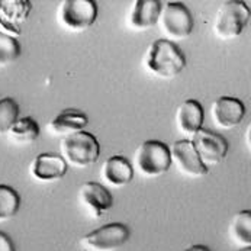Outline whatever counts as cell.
<instances>
[{
    "instance_id": "20",
    "label": "cell",
    "mask_w": 251,
    "mask_h": 251,
    "mask_svg": "<svg viewBox=\"0 0 251 251\" xmlns=\"http://www.w3.org/2000/svg\"><path fill=\"white\" fill-rule=\"evenodd\" d=\"M21 208V195L16 189L0 184V222L15 218Z\"/></svg>"
},
{
    "instance_id": "4",
    "label": "cell",
    "mask_w": 251,
    "mask_h": 251,
    "mask_svg": "<svg viewBox=\"0 0 251 251\" xmlns=\"http://www.w3.org/2000/svg\"><path fill=\"white\" fill-rule=\"evenodd\" d=\"M60 152L67 166L86 169L98 161L100 155V145L95 135L81 131L63 138L60 144Z\"/></svg>"
},
{
    "instance_id": "6",
    "label": "cell",
    "mask_w": 251,
    "mask_h": 251,
    "mask_svg": "<svg viewBox=\"0 0 251 251\" xmlns=\"http://www.w3.org/2000/svg\"><path fill=\"white\" fill-rule=\"evenodd\" d=\"M58 24L69 32H83L98 19V3L93 0H63L57 12Z\"/></svg>"
},
{
    "instance_id": "23",
    "label": "cell",
    "mask_w": 251,
    "mask_h": 251,
    "mask_svg": "<svg viewBox=\"0 0 251 251\" xmlns=\"http://www.w3.org/2000/svg\"><path fill=\"white\" fill-rule=\"evenodd\" d=\"M0 251H16L13 240L3 231H0Z\"/></svg>"
},
{
    "instance_id": "16",
    "label": "cell",
    "mask_w": 251,
    "mask_h": 251,
    "mask_svg": "<svg viewBox=\"0 0 251 251\" xmlns=\"http://www.w3.org/2000/svg\"><path fill=\"white\" fill-rule=\"evenodd\" d=\"M163 3L158 0H135L129 10V26L134 31L144 32L157 25Z\"/></svg>"
},
{
    "instance_id": "25",
    "label": "cell",
    "mask_w": 251,
    "mask_h": 251,
    "mask_svg": "<svg viewBox=\"0 0 251 251\" xmlns=\"http://www.w3.org/2000/svg\"><path fill=\"white\" fill-rule=\"evenodd\" d=\"M247 147L250 148V126L247 128Z\"/></svg>"
},
{
    "instance_id": "7",
    "label": "cell",
    "mask_w": 251,
    "mask_h": 251,
    "mask_svg": "<svg viewBox=\"0 0 251 251\" xmlns=\"http://www.w3.org/2000/svg\"><path fill=\"white\" fill-rule=\"evenodd\" d=\"M131 238V229L126 224L110 222L96 228L80 238V247L84 251H116Z\"/></svg>"
},
{
    "instance_id": "18",
    "label": "cell",
    "mask_w": 251,
    "mask_h": 251,
    "mask_svg": "<svg viewBox=\"0 0 251 251\" xmlns=\"http://www.w3.org/2000/svg\"><path fill=\"white\" fill-rule=\"evenodd\" d=\"M7 140L15 145H28L38 140L39 125L34 118H18L6 132Z\"/></svg>"
},
{
    "instance_id": "5",
    "label": "cell",
    "mask_w": 251,
    "mask_h": 251,
    "mask_svg": "<svg viewBox=\"0 0 251 251\" xmlns=\"http://www.w3.org/2000/svg\"><path fill=\"white\" fill-rule=\"evenodd\" d=\"M157 25L164 39L176 44L190 36L193 31V16L184 3L167 1L161 7Z\"/></svg>"
},
{
    "instance_id": "8",
    "label": "cell",
    "mask_w": 251,
    "mask_h": 251,
    "mask_svg": "<svg viewBox=\"0 0 251 251\" xmlns=\"http://www.w3.org/2000/svg\"><path fill=\"white\" fill-rule=\"evenodd\" d=\"M189 141L193 145L201 161L208 169L219 164L226 157V152H228L226 140L222 135L215 134L209 129L201 128Z\"/></svg>"
},
{
    "instance_id": "1",
    "label": "cell",
    "mask_w": 251,
    "mask_h": 251,
    "mask_svg": "<svg viewBox=\"0 0 251 251\" xmlns=\"http://www.w3.org/2000/svg\"><path fill=\"white\" fill-rule=\"evenodd\" d=\"M186 63V57L179 45L164 38L155 39L147 48L143 58L145 70L163 80L177 77L184 70Z\"/></svg>"
},
{
    "instance_id": "26",
    "label": "cell",
    "mask_w": 251,
    "mask_h": 251,
    "mask_svg": "<svg viewBox=\"0 0 251 251\" xmlns=\"http://www.w3.org/2000/svg\"><path fill=\"white\" fill-rule=\"evenodd\" d=\"M237 251H251V249L250 247H247V249H238Z\"/></svg>"
},
{
    "instance_id": "13",
    "label": "cell",
    "mask_w": 251,
    "mask_h": 251,
    "mask_svg": "<svg viewBox=\"0 0 251 251\" xmlns=\"http://www.w3.org/2000/svg\"><path fill=\"white\" fill-rule=\"evenodd\" d=\"M69 170L67 163L58 154L42 152L36 155L29 166L31 177L39 183H51L63 179Z\"/></svg>"
},
{
    "instance_id": "24",
    "label": "cell",
    "mask_w": 251,
    "mask_h": 251,
    "mask_svg": "<svg viewBox=\"0 0 251 251\" xmlns=\"http://www.w3.org/2000/svg\"><path fill=\"white\" fill-rule=\"evenodd\" d=\"M181 251H212L208 246H203V244H195V246H190L187 249Z\"/></svg>"
},
{
    "instance_id": "19",
    "label": "cell",
    "mask_w": 251,
    "mask_h": 251,
    "mask_svg": "<svg viewBox=\"0 0 251 251\" xmlns=\"http://www.w3.org/2000/svg\"><path fill=\"white\" fill-rule=\"evenodd\" d=\"M228 234L234 246L238 249H247L251 246V211H240L232 216Z\"/></svg>"
},
{
    "instance_id": "17",
    "label": "cell",
    "mask_w": 251,
    "mask_h": 251,
    "mask_svg": "<svg viewBox=\"0 0 251 251\" xmlns=\"http://www.w3.org/2000/svg\"><path fill=\"white\" fill-rule=\"evenodd\" d=\"M89 124V118L77 109H64L60 112L47 126L48 132L54 137H69L84 131Z\"/></svg>"
},
{
    "instance_id": "22",
    "label": "cell",
    "mask_w": 251,
    "mask_h": 251,
    "mask_svg": "<svg viewBox=\"0 0 251 251\" xmlns=\"http://www.w3.org/2000/svg\"><path fill=\"white\" fill-rule=\"evenodd\" d=\"M18 115H19V106L15 99L3 98L0 100V135L7 132V129L18 119Z\"/></svg>"
},
{
    "instance_id": "15",
    "label": "cell",
    "mask_w": 251,
    "mask_h": 251,
    "mask_svg": "<svg viewBox=\"0 0 251 251\" xmlns=\"http://www.w3.org/2000/svg\"><path fill=\"white\" fill-rule=\"evenodd\" d=\"M100 177L110 187H124L134 179V169L125 155H110L102 164Z\"/></svg>"
},
{
    "instance_id": "10",
    "label": "cell",
    "mask_w": 251,
    "mask_h": 251,
    "mask_svg": "<svg viewBox=\"0 0 251 251\" xmlns=\"http://www.w3.org/2000/svg\"><path fill=\"white\" fill-rule=\"evenodd\" d=\"M32 10L29 0H0V28L10 36L22 34V24Z\"/></svg>"
},
{
    "instance_id": "21",
    "label": "cell",
    "mask_w": 251,
    "mask_h": 251,
    "mask_svg": "<svg viewBox=\"0 0 251 251\" xmlns=\"http://www.w3.org/2000/svg\"><path fill=\"white\" fill-rule=\"evenodd\" d=\"M21 55V45L16 38L0 31V69L10 66Z\"/></svg>"
},
{
    "instance_id": "11",
    "label": "cell",
    "mask_w": 251,
    "mask_h": 251,
    "mask_svg": "<svg viewBox=\"0 0 251 251\" xmlns=\"http://www.w3.org/2000/svg\"><path fill=\"white\" fill-rule=\"evenodd\" d=\"M246 116L244 103L231 96H221L214 100L211 106V118L218 128L224 131H229L241 124Z\"/></svg>"
},
{
    "instance_id": "14",
    "label": "cell",
    "mask_w": 251,
    "mask_h": 251,
    "mask_svg": "<svg viewBox=\"0 0 251 251\" xmlns=\"http://www.w3.org/2000/svg\"><path fill=\"white\" fill-rule=\"evenodd\" d=\"M205 112L202 105L195 99H187L183 103H180L176 110V126L181 135L186 137V140H190L203 124Z\"/></svg>"
},
{
    "instance_id": "3",
    "label": "cell",
    "mask_w": 251,
    "mask_h": 251,
    "mask_svg": "<svg viewBox=\"0 0 251 251\" xmlns=\"http://www.w3.org/2000/svg\"><path fill=\"white\" fill-rule=\"evenodd\" d=\"M172 166L170 148L161 141L148 140L144 141L134 154L132 169L138 172L140 176L147 179L160 177L169 172Z\"/></svg>"
},
{
    "instance_id": "2",
    "label": "cell",
    "mask_w": 251,
    "mask_h": 251,
    "mask_svg": "<svg viewBox=\"0 0 251 251\" xmlns=\"http://www.w3.org/2000/svg\"><path fill=\"white\" fill-rule=\"evenodd\" d=\"M250 7L240 0L222 1L214 19V34L221 41H231L241 35L250 24Z\"/></svg>"
},
{
    "instance_id": "9",
    "label": "cell",
    "mask_w": 251,
    "mask_h": 251,
    "mask_svg": "<svg viewBox=\"0 0 251 251\" xmlns=\"http://www.w3.org/2000/svg\"><path fill=\"white\" fill-rule=\"evenodd\" d=\"M169 148L172 164L177 167L183 176L190 179H201L209 173V169L201 161L189 140H179Z\"/></svg>"
},
{
    "instance_id": "12",
    "label": "cell",
    "mask_w": 251,
    "mask_h": 251,
    "mask_svg": "<svg viewBox=\"0 0 251 251\" xmlns=\"http://www.w3.org/2000/svg\"><path fill=\"white\" fill-rule=\"evenodd\" d=\"M80 203L95 216L99 218L113 206V196L109 189L99 181H87L78 189Z\"/></svg>"
}]
</instances>
